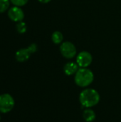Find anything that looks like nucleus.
<instances>
[{
	"label": "nucleus",
	"instance_id": "nucleus-1",
	"mask_svg": "<svg viewBox=\"0 0 121 122\" xmlns=\"http://www.w3.org/2000/svg\"><path fill=\"white\" fill-rule=\"evenodd\" d=\"M79 101L83 107L91 108L98 104L100 95L98 92L93 89H86L81 92Z\"/></svg>",
	"mask_w": 121,
	"mask_h": 122
},
{
	"label": "nucleus",
	"instance_id": "nucleus-2",
	"mask_svg": "<svg viewBox=\"0 0 121 122\" xmlns=\"http://www.w3.org/2000/svg\"><path fill=\"white\" fill-rule=\"evenodd\" d=\"M94 79V74L91 70L88 68H79L75 74V83L80 87H86L89 86Z\"/></svg>",
	"mask_w": 121,
	"mask_h": 122
},
{
	"label": "nucleus",
	"instance_id": "nucleus-3",
	"mask_svg": "<svg viewBox=\"0 0 121 122\" xmlns=\"http://www.w3.org/2000/svg\"><path fill=\"white\" fill-rule=\"evenodd\" d=\"M37 49V45L35 43L31 44L27 48L19 49L15 54V58L19 62H25L30 58L32 54L36 52Z\"/></svg>",
	"mask_w": 121,
	"mask_h": 122
},
{
	"label": "nucleus",
	"instance_id": "nucleus-4",
	"mask_svg": "<svg viewBox=\"0 0 121 122\" xmlns=\"http://www.w3.org/2000/svg\"><path fill=\"white\" fill-rule=\"evenodd\" d=\"M15 104L14 99L9 94H2L0 95V112L6 114L11 112Z\"/></svg>",
	"mask_w": 121,
	"mask_h": 122
},
{
	"label": "nucleus",
	"instance_id": "nucleus-5",
	"mask_svg": "<svg viewBox=\"0 0 121 122\" xmlns=\"http://www.w3.org/2000/svg\"><path fill=\"white\" fill-rule=\"evenodd\" d=\"M60 52L64 58L71 59L76 55V48L73 43L63 41L60 46Z\"/></svg>",
	"mask_w": 121,
	"mask_h": 122
},
{
	"label": "nucleus",
	"instance_id": "nucleus-6",
	"mask_svg": "<svg viewBox=\"0 0 121 122\" xmlns=\"http://www.w3.org/2000/svg\"><path fill=\"white\" fill-rule=\"evenodd\" d=\"M93 61L91 54L86 51H81L76 57V63L80 68H87Z\"/></svg>",
	"mask_w": 121,
	"mask_h": 122
},
{
	"label": "nucleus",
	"instance_id": "nucleus-7",
	"mask_svg": "<svg viewBox=\"0 0 121 122\" xmlns=\"http://www.w3.org/2000/svg\"><path fill=\"white\" fill-rule=\"evenodd\" d=\"M7 15L12 21L16 23L23 21V19H24V13L19 6H14L12 7H10L7 11Z\"/></svg>",
	"mask_w": 121,
	"mask_h": 122
},
{
	"label": "nucleus",
	"instance_id": "nucleus-8",
	"mask_svg": "<svg viewBox=\"0 0 121 122\" xmlns=\"http://www.w3.org/2000/svg\"><path fill=\"white\" fill-rule=\"evenodd\" d=\"M79 69V66L76 62H68L66 63L63 66V71L66 75L67 76H71L73 74H76V73Z\"/></svg>",
	"mask_w": 121,
	"mask_h": 122
},
{
	"label": "nucleus",
	"instance_id": "nucleus-9",
	"mask_svg": "<svg viewBox=\"0 0 121 122\" xmlns=\"http://www.w3.org/2000/svg\"><path fill=\"white\" fill-rule=\"evenodd\" d=\"M96 113L92 109H90L89 108L88 109L84 110L83 114V117L84 120L86 122H93L96 119Z\"/></svg>",
	"mask_w": 121,
	"mask_h": 122
},
{
	"label": "nucleus",
	"instance_id": "nucleus-10",
	"mask_svg": "<svg viewBox=\"0 0 121 122\" xmlns=\"http://www.w3.org/2000/svg\"><path fill=\"white\" fill-rule=\"evenodd\" d=\"M51 40L55 44H60L63 43V34L59 31H54L51 35Z\"/></svg>",
	"mask_w": 121,
	"mask_h": 122
},
{
	"label": "nucleus",
	"instance_id": "nucleus-11",
	"mask_svg": "<svg viewBox=\"0 0 121 122\" xmlns=\"http://www.w3.org/2000/svg\"><path fill=\"white\" fill-rule=\"evenodd\" d=\"M16 31L18 33L22 34H24L26 30H27V26H26V24L21 21H19L18 23H16Z\"/></svg>",
	"mask_w": 121,
	"mask_h": 122
},
{
	"label": "nucleus",
	"instance_id": "nucleus-12",
	"mask_svg": "<svg viewBox=\"0 0 121 122\" xmlns=\"http://www.w3.org/2000/svg\"><path fill=\"white\" fill-rule=\"evenodd\" d=\"M10 6V0H0V14L9 10Z\"/></svg>",
	"mask_w": 121,
	"mask_h": 122
},
{
	"label": "nucleus",
	"instance_id": "nucleus-13",
	"mask_svg": "<svg viewBox=\"0 0 121 122\" xmlns=\"http://www.w3.org/2000/svg\"><path fill=\"white\" fill-rule=\"evenodd\" d=\"M29 0H10V2L16 6H23L28 3Z\"/></svg>",
	"mask_w": 121,
	"mask_h": 122
},
{
	"label": "nucleus",
	"instance_id": "nucleus-14",
	"mask_svg": "<svg viewBox=\"0 0 121 122\" xmlns=\"http://www.w3.org/2000/svg\"><path fill=\"white\" fill-rule=\"evenodd\" d=\"M39 2H41V3H42V4H47V3H48V2H50L51 0H38Z\"/></svg>",
	"mask_w": 121,
	"mask_h": 122
},
{
	"label": "nucleus",
	"instance_id": "nucleus-15",
	"mask_svg": "<svg viewBox=\"0 0 121 122\" xmlns=\"http://www.w3.org/2000/svg\"><path fill=\"white\" fill-rule=\"evenodd\" d=\"M0 121H1V116H0Z\"/></svg>",
	"mask_w": 121,
	"mask_h": 122
}]
</instances>
